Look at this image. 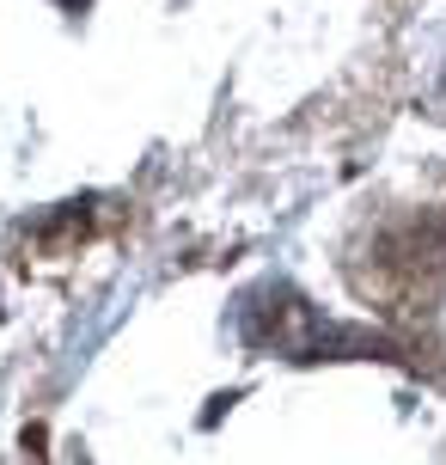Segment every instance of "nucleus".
Segmentation results:
<instances>
[{
  "label": "nucleus",
  "mask_w": 446,
  "mask_h": 465,
  "mask_svg": "<svg viewBox=\"0 0 446 465\" xmlns=\"http://www.w3.org/2000/svg\"><path fill=\"white\" fill-rule=\"evenodd\" d=\"M349 282L379 312L422 319L441 301V282H446V209L403 214L392 227H379L373 245L349 263Z\"/></svg>",
  "instance_id": "obj_1"
},
{
  "label": "nucleus",
  "mask_w": 446,
  "mask_h": 465,
  "mask_svg": "<svg viewBox=\"0 0 446 465\" xmlns=\"http://www.w3.org/2000/svg\"><path fill=\"white\" fill-rule=\"evenodd\" d=\"M86 232H92V203H68V209L44 214L37 227H24V245L44 257V263H55V257H68Z\"/></svg>",
  "instance_id": "obj_3"
},
{
  "label": "nucleus",
  "mask_w": 446,
  "mask_h": 465,
  "mask_svg": "<svg viewBox=\"0 0 446 465\" xmlns=\"http://www.w3.org/2000/svg\"><path fill=\"white\" fill-rule=\"evenodd\" d=\"M238 337L251 349H276V355H300V361H318V355H398V361H410L398 337H367V331L325 325L282 282H263V288H251L238 301Z\"/></svg>",
  "instance_id": "obj_2"
},
{
  "label": "nucleus",
  "mask_w": 446,
  "mask_h": 465,
  "mask_svg": "<svg viewBox=\"0 0 446 465\" xmlns=\"http://www.w3.org/2000/svg\"><path fill=\"white\" fill-rule=\"evenodd\" d=\"M55 6H68V13H80V6H86V0H55Z\"/></svg>",
  "instance_id": "obj_4"
}]
</instances>
